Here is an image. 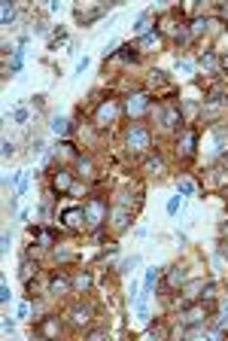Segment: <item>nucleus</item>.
I'll list each match as a JSON object with an SVG mask.
<instances>
[{
  "instance_id": "obj_19",
  "label": "nucleus",
  "mask_w": 228,
  "mask_h": 341,
  "mask_svg": "<svg viewBox=\"0 0 228 341\" xmlns=\"http://www.w3.org/2000/svg\"><path fill=\"white\" fill-rule=\"evenodd\" d=\"M52 131L58 134V137H64V134H70V122H67L64 116H55L52 119Z\"/></svg>"
},
{
  "instance_id": "obj_13",
  "label": "nucleus",
  "mask_w": 228,
  "mask_h": 341,
  "mask_svg": "<svg viewBox=\"0 0 228 341\" xmlns=\"http://www.w3.org/2000/svg\"><path fill=\"white\" fill-rule=\"evenodd\" d=\"M31 238L37 241V247H52V244H55L52 229H31Z\"/></svg>"
},
{
  "instance_id": "obj_40",
  "label": "nucleus",
  "mask_w": 228,
  "mask_h": 341,
  "mask_svg": "<svg viewBox=\"0 0 228 341\" xmlns=\"http://www.w3.org/2000/svg\"><path fill=\"white\" fill-rule=\"evenodd\" d=\"M222 70H228V55H222Z\"/></svg>"
},
{
  "instance_id": "obj_6",
  "label": "nucleus",
  "mask_w": 228,
  "mask_h": 341,
  "mask_svg": "<svg viewBox=\"0 0 228 341\" xmlns=\"http://www.w3.org/2000/svg\"><path fill=\"white\" fill-rule=\"evenodd\" d=\"M207 320H210V314H207V308H204V302H198V305H192V308L182 311V323H189V326H198V323H207Z\"/></svg>"
},
{
  "instance_id": "obj_4",
  "label": "nucleus",
  "mask_w": 228,
  "mask_h": 341,
  "mask_svg": "<svg viewBox=\"0 0 228 341\" xmlns=\"http://www.w3.org/2000/svg\"><path fill=\"white\" fill-rule=\"evenodd\" d=\"M116 116H119V101L116 98H107L104 104L95 110V125H98V128H104V125L116 122Z\"/></svg>"
},
{
  "instance_id": "obj_3",
  "label": "nucleus",
  "mask_w": 228,
  "mask_h": 341,
  "mask_svg": "<svg viewBox=\"0 0 228 341\" xmlns=\"http://www.w3.org/2000/svg\"><path fill=\"white\" fill-rule=\"evenodd\" d=\"M149 104H152V95L149 92H137V95H128L125 98V113H128V116H143L146 110H149Z\"/></svg>"
},
{
  "instance_id": "obj_37",
  "label": "nucleus",
  "mask_w": 228,
  "mask_h": 341,
  "mask_svg": "<svg viewBox=\"0 0 228 341\" xmlns=\"http://www.w3.org/2000/svg\"><path fill=\"white\" fill-rule=\"evenodd\" d=\"M85 67H88V58H82V61H76V73H82V70H85Z\"/></svg>"
},
{
  "instance_id": "obj_5",
  "label": "nucleus",
  "mask_w": 228,
  "mask_h": 341,
  "mask_svg": "<svg viewBox=\"0 0 228 341\" xmlns=\"http://www.w3.org/2000/svg\"><path fill=\"white\" fill-rule=\"evenodd\" d=\"M158 122L164 125V128H177V125L182 122V113H179V104H167L158 110Z\"/></svg>"
},
{
  "instance_id": "obj_24",
  "label": "nucleus",
  "mask_w": 228,
  "mask_h": 341,
  "mask_svg": "<svg viewBox=\"0 0 228 341\" xmlns=\"http://www.w3.org/2000/svg\"><path fill=\"white\" fill-rule=\"evenodd\" d=\"M40 332L43 335H55V332H58V317H49V320L40 326Z\"/></svg>"
},
{
  "instance_id": "obj_32",
  "label": "nucleus",
  "mask_w": 228,
  "mask_h": 341,
  "mask_svg": "<svg viewBox=\"0 0 228 341\" xmlns=\"http://www.w3.org/2000/svg\"><path fill=\"white\" fill-rule=\"evenodd\" d=\"M9 299H13V292H9V287H6V283H0V302H9Z\"/></svg>"
},
{
  "instance_id": "obj_20",
  "label": "nucleus",
  "mask_w": 228,
  "mask_h": 341,
  "mask_svg": "<svg viewBox=\"0 0 228 341\" xmlns=\"http://www.w3.org/2000/svg\"><path fill=\"white\" fill-rule=\"evenodd\" d=\"M177 192H179V195H192V192H195V180H192V177H179L177 180Z\"/></svg>"
},
{
  "instance_id": "obj_12",
  "label": "nucleus",
  "mask_w": 228,
  "mask_h": 341,
  "mask_svg": "<svg viewBox=\"0 0 228 341\" xmlns=\"http://www.w3.org/2000/svg\"><path fill=\"white\" fill-rule=\"evenodd\" d=\"M49 292H55V295H58V292H73V280L70 277H58V274H55L52 280H49Z\"/></svg>"
},
{
  "instance_id": "obj_1",
  "label": "nucleus",
  "mask_w": 228,
  "mask_h": 341,
  "mask_svg": "<svg viewBox=\"0 0 228 341\" xmlns=\"http://www.w3.org/2000/svg\"><path fill=\"white\" fill-rule=\"evenodd\" d=\"M125 146H128L131 153H146V150L152 146L149 128H146V125H140V122H131L128 131H125Z\"/></svg>"
},
{
  "instance_id": "obj_27",
  "label": "nucleus",
  "mask_w": 228,
  "mask_h": 341,
  "mask_svg": "<svg viewBox=\"0 0 228 341\" xmlns=\"http://www.w3.org/2000/svg\"><path fill=\"white\" fill-rule=\"evenodd\" d=\"M140 262V256H128V259H122V265H119V271L122 274H128V271H134V265Z\"/></svg>"
},
{
  "instance_id": "obj_22",
  "label": "nucleus",
  "mask_w": 228,
  "mask_h": 341,
  "mask_svg": "<svg viewBox=\"0 0 228 341\" xmlns=\"http://www.w3.org/2000/svg\"><path fill=\"white\" fill-rule=\"evenodd\" d=\"M143 168H146V174H162V170H164V162H162V158H146V162H143Z\"/></svg>"
},
{
  "instance_id": "obj_29",
  "label": "nucleus",
  "mask_w": 228,
  "mask_h": 341,
  "mask_svg": "<svg viewBox=\"0 0 228 341\" xmlns=\"http://www.w3.org/2000/svg\"><path fill=\"white\" fill-rule=\"evenodd\" d=\"M13 18H16V9L9 6V3H3V13H0V21H3V25H9Z\"/></svg>"
},
{
  "instance_id": "obj_36",
  "label": "nucleus",
  "mask_w": 228,
  "mask_h": 341,
  "mask_svg": "<svg viewBox=\"0 0 228 341\" xmlns=\"http://www.w3.org/2000/svg\"><path fill=\"white\" fill-rule=\"evenodd\" d=\"M9 244H13V238H9V232H3V247H0V250L6 253V250H9Z\"/></svg>"
},
{
  "instance_id": "obj_35",
  "label": "nucleus",
  "mask_w": 228,
  "mask_h": 341,
  "mask_svg": "<svg viewBox=\"0 0 228 341\" xmlns=\"http://www.w3.org/2000/svg\"><path fill=\"white\" fill-rule=\"evenodd\" d=\"M28 314H31V305L21 302V305H18V317H28Z\"/></svg>"
},
{
  "instance_id": "obj_16",
  "label": "nucleus",
  "mask_w": 228,
  "mask_h": 341,
  "mask_svg": "<svg viewBox=\"0 0 228 341\" xmlns=\"http://www.w3.org/2000/svg\"><path fill=\"white\" fill-rule=\"evenodd\" d=\"M119 58H122V61H137V58H140V46H134V43H125V46L119 49Z\"/></svg>"
},
{
  "instance_id": "obj_31",
  "label": "nucleus",
  "mask_w": 228,
  "mask_h": 341,
  "mask_svg": "<svg viewBox=\"0 0 228 341\" xmlns=\"http://www.w3.org/2000/svg\"><path fill=\"white\" fill-rule=\"evenodd\" d=\"M164 83H167V76L162 70H152V85H164Z\"/></svg>"
},
{
  "instance_id": "obj_28",
  "label": "nucleus",
  "mask_w": 228,
  "mask_h": 341,
  "mask_svg": "<svg viewBox=\"0 0 228 341\" xmlns=\"http://www.w3.org/2000/svg\"><path fill=\"white\" fill-rule=\"evenodd\" d=\"M179 207H182V195H179V192H177V195H174V198H170V201H167V213H170V217H174V213H177Z\"/></svg>"
},
{
  "instance_id": "obj_34",
  "label": "nucleus",
  "mask_w": 228,
  "mask_h": 341,
  "mask_svg": "<svg viewBox=\"0 0 228 341\" xmlns=\"http://www.w3.org/2000/svg\"><path fill=\"white\" fill-rule=\"evenodd\" d=\"M177 70H182V73H192V64H189V61H177Z\"/></svg>"
},
{
  "instance_id": "obj_26",
  "label": "nucleus",
  "mask_w": 228,
  "mask_h": 341,
  "mask_svg": "<svg viewBox=\"0 0 228 341\" xmlns=\"http://www.w3.org/2000/svg\"><path fill=\"white\" fill-rule=\"evenodd\" d=\"M158 274H162V271H158L155 265H152L149 271H146V283H143V290H149V292H152V287H155V280H158Z\"/></svg>"
},
{
  "instance_id": "obj_11",
  "label": "nucleus",
  "mask_w": 228,
  "mask_h": 341,
  "mask_svg": "<svg viewBox=\"0 0 228 341\" xmlns=\"http://www.w3.org/2000/svg\"><path fill=\"white\" fill-rule=\"evenodd\" d=\"M61 217H64V225H67V229H79V225L85 222V213H82V207H70V210H64Z\"/></svg>"
},
{
  "instance_id": "obj_7",
  "label": "nucleus",
  "mask_w": 228,
  "mask_h": 341,
  "mask_svg": "<svg viewBox=\"0 0 228 341\" xmlns=\"http://www.w3.org/2000/svg\"><path fill=\"white\" fill-rule=\"evenodd\" d=\"M195 143H198V131H195V128H189L186 134H182V140H177V155L189 158L192 153H195Z\"/></svg>"
},
{
  "instance_id": "obj_23",
  "label": "nucleus",
  "mask_w": 228,
  "mask_h": 341,
  "mask_svg": "<svg viewBox=\"0 0 228 341\" xmlns=\"http://www.w3.org/2000/svg\"><path fill=\"white\" fill-rule=\"evenodd\" d=\"M140 37H146V34H152V25H149V13H143L140 18H137V28H134Z\"/></svg>"
},
{
  "instance_id": "obj_8",
  "label": "nucleus",
  "mask_w": 228,
  "mask_h": 341,
  "mask_svg": "<svg viewBox=\"0 0 228 341\" xmlns=\"http://www.w3.org/2000/svg\"><path fill=\"white\" fill-rule=\"evenodd\" d=\"M128 222H131V210L125 204H116V210H113V229L122 232V229H128Z\"/></svg>"
},
{
  "instance_id": "obj_9",
  "label": "nucleus",
  "mask_w": 228,
  "mask_h": 341,
  "mask_svg": "<svg viewBox=\"0 0 228 341\" xmlns=\"http://www.w3.org/2000/svg\"><path fill=\"white\" fill-rule=\"evenodd\" d=\"M70 323L73 326L91 323V308H88V305H73V308H70Z\"/></svg>"
},
{
  "instance_id": "obj_10",
  "label": "nucleus",
  "mask_w": 228,
  "mask_h": 341,
  "mask_svg": "<svg viewBox=\"0 0 228 341\" xmlns=\"http://www.w3.org/2000/svg\"><path fill=\"white\" fill-rule=\"evenodd\" d=\"M52 189H55V192H70V189H73L70 170H58V174L52 177Z\"/></svg>"
},
{
  "instance_id": "obj_30",
  "label": "nucleus",
  "mask_w": 228,
  "mask_h": 341,
  "mask_svg": "<svg viewBox=\"0 0 228 341\" xmlns=\"http://www.w3.org/2000/svg\"><path fill=\"white\" fill-rule=\"evenodd\" d=\"M198 64H201V67H213V64H216V55H213V52H204L201 58H198Z\"/></svg>"
},
{
  "instance_id": "obj_14",
  "label": "nucleus",
  "mask_w": 228,
  "mask_h": 341,
  "mask_svg": "<svg viewBox=\"0 0 228 341\" xmlns=\"http://www.w3.org/2000/svg\"><path fill=\"white\" fill-rule=\"evenodd\" d=\"M76 16L82 25H91V21H98L100 16H107V6H95V9H88V13H82V9H76Z\"/></svg>"
},
{
  "instance_id": "obj_17",
  "label": "nucleus",
  "mask_w": 228,
  "mask_h": 341,
  "mask_svg": "<svg viewBox=\"0 0 228 341\" xmlns=\"http://www.w3.org/2000/svg\"><path fill=\"white\" fill-rule=\"evenodd\" d=\"M91 287V274H88V271H79V274H73V292H79V290H88Z\"/></svg>"
},
{
  "instance_id": "obj_18",
  "label": "nucleus",
  "mask_w": 228,
  "mask_h": 341,
  "mask_svg": "<svg viewBox=\"0 0 228 341\" xmlns=\"http://www.w3.org/2000/svg\"><path fill=\"white\" fill-rule=\"evenodd\" d=\"M182 280H186V268H182V265H174V268H170V274H167V283H170V287H179Z\"/></svg>"
},
{
  "instance_id": "obj_38",
  "label": "nucleus",
  "mask_w": 228,
  "mask_h": 341,
  "mask_svg": "<svg viewBox=\"0 0 228 341\" xmlns=\"http://www.w3.org/2000/svg\"><path fill=\"white\" fill-rule=\"evenodd\" d=\"M3 155H6V158L13 155V143H9V140H3Z\"/></svg>"
},
{
  "instance_id": "obj_25",
  "label": "nucleus",
  "mask_w": 228,
  "mask_h": 341,
  "mask_svg": "<svg viewBox=\"0 0 228 341\" xmlns=\"http://www.w3.org/2000/svg\"><path fill=\"white\" fill-rule=\"evenodd\" d=\"M76 170H79L82 177H91V174H95V168H91L88 158H76Z\"/></svg>"
},
{
  "instance_id": "obj_2",
  "label": "nucleus",
  "mask_w": 228,
  "mask_h": 341,
  "mask_svg": "<svg viewBox=\"0 0 228 341\" xmlns=\"http://www.w3.org/2000/svg\"><path fill=\"white\" fill-rule=\"evenodd\" d=\"M82 213H85V225H88V229H98V225L107 222V201H100L98 195H91L82 204Z\"/></svg>"
},
{
  "instance_id": "obj_39",
  "label": "nucleus",
  "mask_w": 228,
  "mask_h": 341,
  "mask_svg": "<svg viewBox=\"0 0 228 341\" xmlns=\"http://www.w3.org/2000/svg\"><path fill=\"white\" fill-rule=\"evenodd\" d=\"M219 253H222V256H228V241H222V244H219Z\"/></svg>"
},
{
  "instance_id": "obj_15",
  "label": "nucleus",
  "mask_w": 228,
  "mask_h": 341,
  "mask_svg": "<svg viewBox=\"0 0 228 341\" xmlns=\"http://www.w3.org/2000/svg\"><path fill=\"white\" fill-rule=\"evenodd\" d=\"M201 290H213V283H204V280H195V283H189L186 290V299H201Z\"/></svg>"
},
{
  "instance_id": "obj_21",
  "label": "nucleus",
  "mask_w": 228,
  "mask_h": 341,
  "mask_svg": "<svg viewBox=\"0 0 228 341\" xmlns=\"http://www.w3.org/2000/svg\"><path fill=\"white\" fill-rule=\"evenodd\" d=\"M143 52H152V46H158V31H152V34H146V37H140V43H137Z\"/></svg>"
},
{
  "instance_id": "obj_33",
  "label": "nucleus",
  "mask_w": 228,
  "mask_h": 341,
  "mask_svg": "<svg viewBox=\"0 0 228 341\" xmlns=\"http://www.w3.org/2000/svg\"><path fill=\"white\" fill-rule=\"evenodd\" d=\"M13 116H16V122H28V110H25V107H18Z\"/></svg>"
}]
</instances>
